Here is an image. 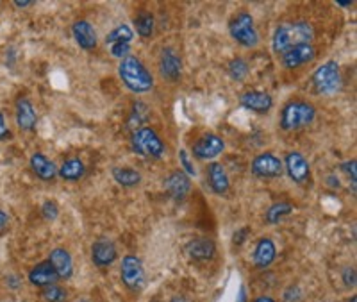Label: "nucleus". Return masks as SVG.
I'll return each mask as SVG.
<instances>
[{
  "mask_svg": "<svg viewBox=\"0 0 357 302\" xmlns=\"http://www.w3.org/2000/svg\"><path fill=\"white\" fill-rule=\"evenodd\" d=\"M314 38V31L309 22H286L275 29L272 38V49L277 56L298 45H309Z\"/></svg>",
  "mask_w": 357,
  "mask_h": 302,
  "instance_id": "obj_1",
  "label": "nucleus"
},
{
  "mask_svg": "<svg viewBox=\"0 0 357 302\" xmlns=\"http://www.w3.org/2000/svg\"><path fill=\"white\" fill-rule=\"evenodd\" d=\"M118 75L123 86L132 93H149L154 88V75L145 63L136 56H127L118 65Z\"/></svg>",
  "mask_w": 357,
  "mask_h": 302,
  "instance_id": "obj_2",
  "label": "nucleus"
},
{
  "mask_svg": "<svg viewBox=\"0 0 357 302\" xmlns=\"http://www.w3.org/2000/svg\"><path fill=\"white\" fill-rule=\"evenodd\" d=\"M317 119V107L307 100H289L280 111L279 126L282 131L293 133L311 126Z\"/></svg>",
  "mask_w": 357,
  "mask_h": 302,
  "instance_id": "obj_3",
  "label": "nucleus"
},
{
  "mask_svg": "<svg viewBox=\"0 0 357 302\" xmlns=\"http://www.w3.org/2000/svg\"><path fill=\"white\" fill-rule=\"evenodd\" d=\"M130 147L142 158L146 160H161L167 154V145L161 139V136L149 126L138 127L130 136Z\"/></svg>",
  "mask_w": 357,
  "mask_h": 302,
  "instance_id": "obj_4",
  "label": "nucleus"
},
{
  "mask_svg": "<svg viewBox=\"0 0 357 302\" xmlns=\"http://www.w3.org/2000/svg\"><path fill=\"white\" fill-rule=\"evenodd\" d=\"M229 34L238 45L245 49H254L259 45V33H257L254 17L247 11H240L229 22Z\"/></svg>",
  "mask_w": 357,
  "mask_h": 302,
  "instance_id": "obj_5",
  "label": "nucleus"
},
{
  "mask_svg": "<svg viewBox=\"0 0 357 302\" xmlns=\"http://www.w3.org/2000/svg\"><path fill=\"white\" fill-rule=\"evenodd\" d=\"M312 86H314V91L320 95H334L341 90L343 86V77H341L340 65L336 61H325L324 65L318 66L314 72H312Z\"/></svg>",
  "mask_w": 357,
  "mask_h": 302,
  "instance_id": "obj_6",
  "label": "nucleus"
},
{
  "mask_svg": "<svg viewBox=\"0 0 357 302\" xmlns=\"http://www.w3.org/2000/svg\"><path fill=\"white\" fill-rule=\"evenodd\" d=\"M120 279L132 294H139L146 285V272L143 262L136 254H126L120 263Z\"/></svg>",
  "mask_w": 357,
  "mask_h": 302,
  "instance_id": "obj_7",
  "label": "nucleus"
},
{
  "mask_svg": "<svg viewBox=\"0 0 357 302\" xmlns=\"http://www.w3.org/2000/svg\"><path fill=\"white\" fill-rule=\"evenodd\" d=\"M250 170L257 179H277L282 176L284 167H282V160L273 152H261L252 160Z\"/></svg>",
  "mask_w": 357,
  "mask_h": 302,
  "instance_id": "obj_8",
  "label": "nucleus"
},
{
  "mask_svg": "<svg viewBox=\"0 0 357 302\" xmlns=\"http://www.w3.org/2000/svg\"><path fill=\"white\" fill-rule=\"evenodd\" d=\"M284 172L288 174L289 179L298 186H304L311 181V167L309 161L305 160V156L298 151H289L284 158Z\"/></svg>",
  "mask_w": 357,
  "mask_h": 302,
  "instance_id": "obj_9",
  "label": "nucleus"
},
{
  "mask_svg": "<svg viewBox=\"0 0 357 302\" xmlns=\"http://www.w3.org/2000/svg\"><path fill=\"white\" fill-rule=\"evenodd\" d=\"M225 151V142L218 135H204L191 145V154L200 161H213L216 160L222 152Z\"/></svg>",
  "mask_w": 357,
  "mask_h": 302,
  "instance_id": "obj_10",
  "label": "nucleus"
},
{
  "mask_svg": "<svg viewBox=\"0 0 357 302\" xmlns=\"http://www.w3.org/2000/svg\"><path fill=\"white\" fill-rule=\"evenodd\" d=\"M159 72L168 82H178L183 77V59L174 47H165L159 56Z\"/></svg>",
  "mask_w": 357,
  "mask_h": 302,
  "instance_id": "obj_11",
  "label": "nucleus"
},
{
  "mask_svg": "<svg viewBox=\"0 0 357 302\" xmlns=\"http://www.w3.org/2000/svg\"><path fill=\"white\" fill-rule=\"evenodd\" d=\"M118 259V249L109 238H97L91 243V262L97 269H109Z\"/></svg>",
  "mask_w": 357,
  "mask_h": 302,
  "instance_id": "obj_12",
  "label": "nucleus"
},
{
  "mask_svg": "<svg viewBox=\"0 0 357 302\" xmlns=\"http://www.w3.org/2000/svg\"><path fill=\"white\" fill-rule=\"evenodd\" d=\"M162 186L167 190L168 195L177 202H183L191 192V177H188L183 170L170 172L165 179H162Z\"/></svg>",
  "mask_w": 357,
  "mask_h": 302,
  "instance_id": "obj_13",
  "label": "nucleus"
},
{
  "mask_svg": "<svg viewBox=\"0 0 357 302\" xmlns=\"http://www.w3.org/2000/svg\"><path fill=\"white\" fill-rule=\"evenodd\" d=\"M240 106L256 114H268L273 107V97L266 91L248 90L241 93Z\"/></svg>",
  "mask_w": 357,
  "mask_h": 302,
  "instance_id": "obj_14",
  "label": "nucleus"
},
{
  "mask_svg": "<svg viewBox=\"0 0 357 302\" xmlns=\"http://www.w3.org/2000/svg\"><path fill=\"white\" fill-rule=\"evenodd\" d=\"M15 120L22 133H33L38 126V113L27 97H18L15 103Z\"/></svg>",
  "mask_w": 357,
  "mask_h": 302,
  "instance_id": "obj_15",
  "label": "nucleus"
},
{
  "mask_svg": "<svg viewBox=\"0 0 357 302\" xmlns=\"http://www.w3.org/2000/svg\"><path fill=\"white\" fill-rule=\"evenodd\" d=\"M186 254L191 262L206 263L215 259L216 256V243L211 238H193L186 243Z\"/></svg>",
  "mask_w": 357,
  "mask_h": 302,
  "instance_id": "obj_16",
  "label": "nucleus"
},
{
  "mask_svg": "<svg viewBox=\"0 0 357 302\" xmlns=\"http://www.w3.org/2000/svg\"><path fill=\"white\" fill-rule=\"evenodd\" d=\"M277 259V247L272 238L261 236L256 241L254 252H252V263L257 270H266L268 266L273 265Z\"/></svg>",
  "mask_w": 357,
  "mask_h": 302,
  "instance_id": "obj_17",
  "label": "nucleus"
},
{
  "mask_svg": "<svg viewBox=\"0 0 357 302\" xmlns=\"http://www.w3.org/2000/svg\"><path fill=\"white\" fill-rule=\"evenodd\" d=\"M314 57H317V49L312 47V43H309V45H298L282 54L280 56V63H282L284 68L295 70L304 65H309Z\"/></svg>",
  "mask_w": 357,
  "mask_h": 302,
  "instance_id": "obj_18",
  "label": "nucleus"
},
{
  "mask_svg": "<svg viewBox=\"0 0 357 302\" xmlns=\"http://www.w3.org/2000/svg\"><path fill=\"white\" fill-rule=\"evenodd\" d=\"M72 36L79 49L82 50H95L98 45V36L91 22L88 20H77L72 25Z\"/></svg>",
  "mask_w": 357,
  "mask_h": 302,
  "instance_id": "obj_19",
  "label": "nucleus"
},
{
  "mask_svg": "<svg viewBox=\"0 0 357 302\" xmlns=\"http://www.w3.org/2000/svg\"><path fill=\"white\" fill-rule=\"evenodd\" d=\"M207 181H209V188L215 195H227L229 188H231V181H229L227 170L223 167L222 163H209L207 165Z\"/></svg>",
  "mask_w": 357,
  "mask_h": 302,
  "instance_id": "obj_20",
  "label": "nucleus"
},
{
  "mask_svg": "<svg viewBox=\"0 0 357 302\" xmlns=\"http://www.w3.org/2000/svg\"><path fill=\"white\" fill-rule=\"evenodd\" d=\"M29 167L34 176L43 183H52L57 177V167L52 160H49L43 152H34L29 160Z\"/></svg>",
  "mask_w": 357,
  "mask_h": 302,
  "instance_id": "obj_21",
  "label": "nucleus"
},
{
  "mask_svg": "<svg viewBox=\"0 0 357 302\" xmlns=\"http://www.w3.org/2000/svg\"><path fill=\"white\" fill-rule=\"evenodd\" d=\"M27 279L31 285L36 286V288H40V290L41 288H45V286L56 285V282L59 281V278H57V274H56V270H54V266L50 265L49 259L36 263L33 269L29 270Z\"/></svg>",
  "mask_w": 357,
  "mask_h": 302,
  "instance_id": "obj_22",
  "label": "nucleus"
},
{
  "mask_svg": "<svg viewBox=\"0 0 357 302\" xmlns=\"http://www.w3.org/2000/svg\"><path fill=\"white\" fill-rule=\"evenodd\" d=\"M49 262L54 266V270H56L59 281H68L73 275L72 254L66 249H63V247H56V249L50 250Z\"/></svg>",
  "mask_w": 357,
  "mask_h": 302,
  "instance_id": "obj_23",
  "label": "nucleus"
},
{
  "mask_svg": "<svg viewBox=\"0 0 357 302\" xmlns=\"http://www.w3.org/2000/svg\"><path fill=\"white\" fill-rule=\"evenodd\" d=\"M86 174V165L79 158H70L61 167L57 168V177H61L66 183H79Z\"/></svg>",
  "mask_w": 357,
  "mask_h": 302,
  "instance_id": "obj_24",
  "label": "nucleus"
},
{
  "mask_svg": "<svg viewBox=\"0 0 357 302\" xmlns=\"http://www.w3.org/2000/svg\"><path fill=\"white\" fill-rule=\"evenodd\" d=\"M111 176L122 188H136L143 181L142 174L132 167H113Z\"/></svg>",
  "mask_w": 357,
  "mask_h": 302,
  "instance_id": "obj_25",
  "label": "nucleus"
},
{
  "mask_svg": "<svg viewBox=\"0 0 357 302\" xmlns=\"http://www.w3.org/2000/svg\"><path fill=\"white\" fill-rule=\"evenodd\" d=\"M134 25H136V33L142 40H151L155 31V18L152 13L142 11L134 17Z\"/></svg>",
  "mask_w": 357,
  "mask_h": 302,
  "instance_id": "obj_26",
  "label": "nucleus"
},
{
  "mask_svg": "<svg viewBox=\"0 0 357 302\" xmlns=\"http://www.w3.org/2000/svg\"><path fill=\"white\" fill-rule=\"evenodd\" d=\"M293 213V204L291 202H286V200H280V202H275L264 213V222L268 225H275L279 222L284 220L286 217H289Z\"/></svg>",
  "mask_w": 357,
  "mask_h": 302,
  "instance_id": "obj_27",
  "label": "nucleus"
},
{
  "mask_svg": "<svg viewBox=\"0 0 357 302\" xmlns=\"http://www.w3.org/2000/svg\"><path fill=\"white\" fill-rule=\"evenodd\" d=\"M134 40V31L130 25H118L106 36V45H116V43H130Z\"/></svg>",
  "mask_w": 357,
  "mask_h": 302,
  "instance_id": "obj_28",
  "label": "nucleus"
},
{
  "mask_svg": "<svg viewBox=\"0 0 357 302\" xmlns=\"http://www.w3.org/2000/svg\"><path fill=\"white\" fill-rule=\"evenodd\" d=\"M68 290L61 285H50L45 286L40 290V299L43 302H66L68 301Z\"/></svg>",
  "mask_w": 357,
  "mask_h": 302,
  "instance_id": "obj_29",
  "label": "nucleus"
},
{
  "mask_svg": "<svg viewBox=\"0 0 357 302\" xmlns=\"http://www.w3.org/2000/svg\"><path fill=\"white\" fill-rule=\"evenodd\" d=\"M227 74L231 75L232 81H245L248 75V63L245 59H241V57H234L232 61H229Z\"/></svg>",
  "mask_w": 357,
  "mask_h": 302,
  "instance_id": "obj_30",
  "label": "nucleus"
},
{
  "mask_svg": "<svg viewBox=\"0 0 357 302\" xmlns=\"http://www.w3.org/2000/svg\"><path fill=\"white\" fill-rule=\"evenodd\" d=\"M40 213H41V217H43L47 222H54L57 217H59V206H57L54 200H45L40 208Z\"/></svg>",
  "mask_w": 357,
  "mask_h": 302,
  "instance_id": "obj_31",
  "label": "nucleus"
},
{
  "mask_svg": "<svg viewBox=\"0 0 357 302\" xmlns=\"http://www.w3.org/2000/svg\"><path fill=\"white\" fill-rule=\"evenodd\" d=\"M178 163H181V167L184 168V174H186L188 177L197 176L195 165H193L190 154H188V151H184V149H181V151H178Z\"/></svg>",
  "mask_w": 357,
  "mask_h": 302,
  "instance_id": "obj_32",
  "label": "nucleus"
},
{
  "mask_svg": "<svg viewBox=\"0 0 357 302\" xmlns=\"http://www.w3.org/2000/svg\"><path fill=\"white\" fill-rule=\"evenodd\" d=\"M341 170L349 176L350 184H352V193L356 195V183H357V170H356V160H349L345 163H341Z\"/></svg>",
  "mask_w": 357,
  "mask_h": 302,
  "instance_id": "obj_33",
  "label": "nucleus"
},
{
  "mask_svg": "<svg viewBox=\"0 0 357 302\" xmlns=\"http://www.w3.org/2000/svg\"><path fill=\"white\" fill-rule=\"evenodd\" d=\"M302 299H304V294H302V290L296 285L288 286L284 294H282V301L284 302H301Z\"/></svg>",
  "mask_w": 357,
  "mask_h": 302,
  "instance_id": "obj_34",
  "label": "nucleus"
},
{
  "mask_svg": "<svg viewBox=\"0 0 357 302\" xmlns=\"http://www.w3.org/2000/svg\"><path fill=\"white\" fill-rule=\"evenodd\" d=\"M341 281L347 288H354L357 282V274H356V269L354 266H345V269L341 270Z\"/></svg>",
  "mask_w": 357,
  "mask_h": 302,
  "instance_id": "obj_35",
  "label": "nucleus"
},
{
  "mask_svg": "<svg viewBox=\"0 0 357 302\" xmlns=\"http://www.w3.org/2000/svg\"><path fill=\"white\" fill-rule=\"evenodd\" d=\"M109 50H111V56L122 61V59H126V57L130 54V43H116V45H111Z\"/></svg>",
  "mask_w": 357,
  "mask_h": 302,
  "instance_id": "obj_36",
  "label": "nucleus"
},
{
  "mask_svg": "<svg viewBox=\"0 0 357 302\" xmlns=\"http://www.w3.org/2000/svg\"><path fill=\"white\" fill-rule=\"evenodd\" d=\"M11 131H9L8 123H6L4 113L0 111V142H9L11 139Z\"/></svg>",
  "mask_w": 357,
  "mask_h": 302,
  "instance_id": "obj_37",
  "label": "nucleus"
},
{
  "mask_svg": "<svg viewBox=\"0 0 357 302\" xmlns=\"http://www.w3.org/2000/svg\"><path fill=\"white\" fill-rule=\"evenodd\" d=\"M8 225H9V215L6 211H2V209H0V236L6 233Z\"/></svg>",
  "mask_w": 357,
  "mask_h": 302,
  "instance_id": "obj_38",
  "label": "nucleus"
},
{
  "mask_svg": "<svg viewBox=\"0 0 357 302\" xmlns=\"http://www.w3.org/2000/svg\"><path fill=\"white\" fill-rule=\"evenodd\" d=\"M20 282L22 279L18 278V275H8V278H6V285H8V288H13V290L20 288Z\"/></svg>",
  "mask_w": 357,
  "mask_h": 302,
  "instance_id": "obj_39",
  "label": "nucleus"
},
{
  "mask_svg": "<svg viewBox=\"0 0 357 302\" xmlns=\"http://www.w3.org/2000/svg\"><path fill=\"white\" fill-rule=\"evenodd\" d=\"M247 234H248V229H240V231H236L234 233V243L236 246H241V243H243L245 241V238H247Z\"/></svg>",
  "mask_w": 357,
  "mask_h": 302,
  "instance_id": "obj_40",
  "label": "nucleus"
},
{
  "mask_svg": "<svg viewBox=\"0 0 357 302\" xmlns=\"http://www.w3.org/2000/svg\"><path fill=\"white\" fill-rule=\"evenodd\" d=\"M13 4H15V8H18V9H25V8H31V6H34V2L33 0H15Z\"/></svg>",
  "mask_w": 357,
  "mask_h": 302,
  "instance_id": "obj_41",
  "label": "nucleus"
},
{
  "mask_svg": "<svg viewBox=\"0 0 357 302\" xmlns=\"http://www.w3.org/2000/svg\"><path fill=\"white\" fill-rule=\"evenodd\" d=\"M252 302H277V301L273 297H270V295H257Z\"/></svg>",
  "mask_w": 357,
  "mask_h": 302,
  "instance_id": "obj_42",
  "label": "nucleus"
},
{
  "mask_svg": "<svg viewBox=\"0 0 357 302\" xmlns=\"http://www.w3.org/2000/svg\"><path fill=\"white\" fill-rule=\"evenodd\" d=\"M327 184H329V186H333V188H340L341 186L340 181H337V177H334V176L327 177Z\"/></svg>",
  "mask_w": 357,
  "mask_h": 302,
  "instance_id": "obj_43",
  "label": "nucleus"
},
{
  "mask_svg": "<svg viewBox=\"0 0 357 302\" xmlns=\"http://www.w3.org/2000/svg\"><path fill=\"white\" fill-rule=\"evenodd\" d=\"M168 302H191V301L188 297H184V295H174V297H170V301Z\"/></svg>",
  "mask_w": 357,
  "mask_h": 302,
  "instance_id": "obj_44",
  "label": "nucleus"
},
{
  "mask_svg": "<svg viewBox=\"0 0 357 302\" xmlns=\"http://www.w3.org/2000/svg\"><path fill=\"white\" fill-rule=\"evenodd\" d=\"M236 302H248L247 290H245V288H241V290H240V297H238V301H236Z\"/></svg>",
  "mask_w": 357,
  "mask_h": 302,
  "instance_id": "obj_45",
  "label": "nucleus"
},
{
  "mask_svg": "<svg viewBox=\"0 0 357 302\" xmlns=\"http://www.w3.org/2000/svg\"><path fill=\"white\" fill-rule=\"evenodd\" d=\"M337 6H341V8H350L352 6V2H336Z\"/></svg>",
  "mask_w": 357,
  "mask_h": 302,
  "instance_id": "obj_46",
  "label": "nucleus"
},
{
  "mask_svg": "<svg viewBox=\"0 0 357 302\" xmlns=\"http://www.w3.org/2000/svg\"><path fill=\"white\" fill-rule=\"evenodd\" d=\"M347 302H357V297H350Z\"/></svg>",
  "mask_w": 357,
  "mask_h": 302,
  "instance_id": "obj_47",
  "label": "nucleus"
},
{
  "mask_svg": "<svg viewBox=\"0 0 357 302\" xmlns=\"http://www.w3.org/2000/svg\"><path fill=\"white\" fill-rule=\"evenodd\" d=\"M77 302H89L88 299H81V301H77Z\"/></svg>",
  "mask_w": 357,
  "mask_h": 302,
  "instance_id": "obj_48",
  "label": "nucleus"
},
{
  "mask_svg": "<svg viewBox=\"0 0 357 302\" xmlns=\"http://www.w3.org/2000/svg\"><path fill=\"white\" fill-rule=\"evenodd\" d=\"M151 302H161V301H159V299H154V301H151Z\"/></svg>",
  "mask_w": 357,
  "mask_h": 302,
  "instance_id": "obj_49",
  "label": "nucleus"
}]
</instances>
